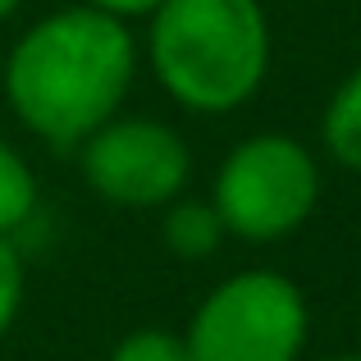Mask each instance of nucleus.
<instances>
[{
    "label": "nucleus",
    "mask_w": 361,
    "mask_h": 361,
    "mask_svg": "<svg viewBox=\"0 0 361 361\" xmlns=\"http://www.w3.org/2000/svg\"><path fill=\"white\" fill-rule=\"evenodd\" d=\"M82 5L106 9V14H115V18H137V14H156L160 0H82Z\"/></svg>",
    "instance_id": "9b49d317"
},
{
    "label": "nucleus",
    "mask_w": 361,
    "mask_h": 361,
    "mask_svg": "<svg viewBox=\"0 0 361 361\" xmlns=\"http://www.w3.org/2000/svg\"><path fill=\"white\" fill-rule=\"evenodd\" d=\"M18 307H23V252L14 247V238L0 233V338L18 320Z\"/></svg>",
    "instance_id": "9d476101"
},
{
    "label": "nucleus",
    "mask_w": 361,
    "mask_h": 361,
    "mask_svg": "<svg viewBox=\"0 0 361 361\" xmlns=\"http://www.w3.org/2000/svg\"><path fill=\"white\" fill-rule=\"evenodd\" d=\"M160 233H165V247L174 256H183V261H206V256H215L220 243H224V220L211 202H178L174 197V202L165 206Z\"/></svg>",
    "instance_id": "423d86ee"
},
{
    "label": "nucleus",
    "mask_w": 361,
    "mask_h": 361,
    "mask_svg": "<svg viewBox=\"0 0 361 361\" xmlns=\"http://www.w3.org/2000/svg\"><path fill=\"white\" fill-rule=\"evenodd\" d=\"M137 73V42L123 18L92 5L55 9L32 23L5 60V97L46 147H82L119 115Z\"/></svg>",
    "instance_id": "f257e3e1"
},
{
    "label": "nucleus",
    "mask_w": 361,
    "mask_h": 361,
    "mask_svg": "<svg viewBox=\"0 0 361 361\" xmlns=\"http://www.w3.org/2000/svg\"><path fill=\"white\" fill-rule=\"evenodd\" d=\"M320 202V165L288 133H256L224 156L215 174V211L224 233L274 243L311 220Z\"/></svg>",
    "instance_id": "20e7f679"
},
{
    "label": "nucleus",
    "mask_w": 361,
    "mask_h": 361,
    "mask_svg": "<svg viewBox=\"0 0 361 361\" xmlns=\"http://www.w3.org/2000/svg\"><path fill=\"white\" fill-rule=\"evenodd\" d=\"M18 5H23V0H0V23H5V18H9V14H14V9H18Z\"/></svg>",
    "instance_id": "f8f14e48"
},
{
    "label": "nucleus",
    "mask_w": 361,
    "mask_h": 361,
    "mask_svg": "<svg viewBox=\"0 0 361 361\" xmlns=\"http://www.w3.org/2000/svg\"><path fill=\"white\" fill-rule=\"evenodd\" d=\"M32 215H37V178L27 160L0 137V233L14 238Z\"/></svg>",
    "instance_id": "6e6552de"
},
{
    "label": "nucleus",
    "mask_w": 361,
    "mask_h": 361,
    "mask_svg": "<svg viewBox=\"0 0 361 361\" xmlns=\"http://www.w3.org/2000/svg\"><path fill=\"white\" fill-rule=\"evenodd\" d=\"M320 137H325L329 156H334L338 165L361 174V69L348 73V82L334 92V101L325 106Z\"/></svg>",
    "instance_id": "0eeeda50"
},
{
    "label": "nucleus",
    "mask_w": 361,
    "mask_h": 361,
    "mask_svg": "<svg viewBox=\"0 0 361 361\" xmlns=\"http://www.w3.org/2000/svg\"><path fill=\"white\" fill-rule=\"evenodd\" d=\"M307 298L279 270H238L206 293L183 343L192 361H298Z\"/></svg>",
    "instance_id": "7ed1b4c3"
},
{
    "label": "nucleus",
    "mask_w": 361,
    "mask_h": 361,
    "mask_svg": "<svg viewBox=\"0 0 361 361\" xmlns=\"http://www.w3.org/2000/svg\"><path fill=\"white\" fill-rule=\"evenodd\" d=\"M329 361H361V353H343V357H329Z\"/></svg>",
    "instance_id": "ddd939ff"
},
{
    "label": "nucleus",
    "mask_w": 361,
    "mask_h": 361,
    "mask_svg": "<svg viewBox=\"0 0 361 361\" xmlns=\"http://www.w3.org/2000/svg\"><path fill=\"white\" fill-rule=\"evenodd\" d=\"M110 361H192L188 343L169 329H133L128 338H119Z\"/></svg>",
    "instance_id": "1a4fd4ad"
},
{
    "label": "nucleus",
    "mask_w": 361,
    "mask_h": 361,
    "mask_svg": "<svg viewBox=\"0 0 361 361\" xmlns=\"http://www.w3.org/2000/svg\"><path fill=\"white\" fill-rule=\"evenodd\" d=\"M147 55L183 110L233 115L270 73V18L261 0H160Z\"/></svg>",
    "instance_id": "f03ea898"
},
{
    "label": "nucleus",
    "mask_w": 361,
    "mask_h": 361,
    "mask_svg": "<svg viewBox=\"0 0 361 361\" xmlns=\"http://www.w3.org/2000/svg\"><path fill=\"white\" fill-rule=\"evenodd\" d=\"M192 174L183 137L160 119H110L82 142V178L97 197L133 211L169 206Z\"/></svg>",
    "instance_id": "39448f33"
}]
</instances>
